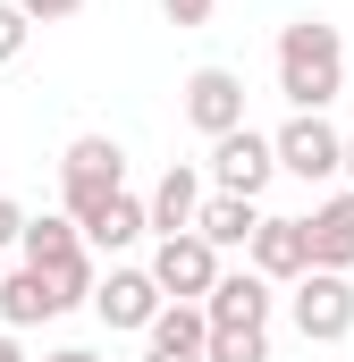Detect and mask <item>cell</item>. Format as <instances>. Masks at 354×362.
I'll use <instances>...</instances> for the list:
<instances>
[{
  "instance_id": "obj_16",
  "label": "cell",
  "mask_w": 354,
  "mask_h": 362,
  "mask_svg": "<svg viewBox=\"0 0 354 362\" xmlns=\"http://www.w3.org/2000/svg\"><path fill=\"white\" fill-rule=\"evenodd\" d=\"M144 346H161V354H202V362H211V312H202V303H169V312L144 329Z\"/></svg>"
},
{
  "instance_id": "obj_1",
  "label": "cell",
  "mask_w": 354,
  "mask_h": 362,
  "mask_svg": "<svg viewBox=\"0 0 354 362\" xmlns=\"http://www.w3.org/2000/svg\"><path fill=\"white\" fill-rule=\"evenodd\" d=\"M278 93L295 110H329L346 93V34L329 17H295L278 25Z\"/></svg>"
},
{
  "instance_id": "obj_24",
  "label": "cell",
  "mask_w": 354,
  "mask_h": 362,
  "mask_svg": "<svg viewBox=\"0 0 354 362\" xmlns=\"http://www.w3.org/2000/svg\"><path fill=\"white\" fill-rule=\"evenodd\" d=\"M144 362H202V354H161V346H144Z\"/></svg>"
},
{
  "instance_id": "obj_21",
  "label": "cell",
  "mask_w": 354,
  "mask_h": 362,
  "mask_svg": "<svg viewBox=\"0 0 354 362\" xmlns=\"http://www.w3.org/2000/svg\"><path fill=\"white\" fill-rule=\"evenodd\" d=\"M17 8H25V17H34V25H59V17H76V8H85V0H17Z\"/></svg>"
},
{
  "instance_id": "obj_22",
  "label": "cell",
  "mask_w": 354,
  "mask_h": 362,
  "mask_svg": "<svg viewBox=\"0 0 354 362\" xmlns=\"http://www.w3.org/2000/svg\"><path fill=\"white\" fill-rule=\"evenodd\" d=\"M0 245H25V211H17L8 194H0Z\"/></svg>"
},
{
  "instance_id": "obj_2",
  "label": "cell",
  "mask_w": 354,
  "mask_h": 362,
  "mask_svg": "<svg viewBox=\"0 0 354 362\" xmlns=\"http://www.w3.org/2000/svg\"><path fill=\"white\" fill-rule=\"evenodd\" d=\"M118 194H127V152H118V135H76V144L59 152V202H68V219L93 228Z\"/></svg>"
},
{
  "instance_id": "obj_12",
  "label": "cell",
  "mask_w": 354,
  "mask_h": 362,
  "mask_svg": "<svg viewBox=\"0 0 354 362\" xmlns=\"http://www.w3.org/2000/svg\"><path fill=\"white\" fill-rule=\"evenodd\" d=\"M25 270H76V262H93V245H85V228L68 219V211H42V219H25Z\"/></svg>"
},
{
  "instance_id": "obj_8",
  "label": "cell",
  "mask_w": 354,
  "mask_h": 362,
  "mask_svg": "<svg viewBox=\"0 0 354 362\" xmlns=\"http://www.w3.org/2000/svg\"><path fill=\"white\" fill-rule=\"evenodd\" d=\"M185 127L211 135V144L236 135V127H245V76H236V68H194V76H185Z\"/></svg>"
},
{
  "instance_id": "obj_4",
  "label": "cell",
  "mask_w": 354,
  "mask_h": 362,
  "mask_svg": "<svg viewBox=\"0 0 354 362\" xmlns=\"http://www.w3.org/2000/svg\"><path fill=\"white\" fill-rule=\"evenodd\" d=\"M287 312H295L304 346H338V337H354V278L346 270H304Z\"/></svg>"
},
{
  "instance_id": "obj_6",
  "label": "cell",
  "mask_w": 354,
  "mask_h": 362,
  "mask_svg": "<svg viewBox=\"0 0 354 362\" xmlns=\"http://www.w3.org/2000/svg\"><path fill=\"white\" fill-rule=\"evenodd\" d=\"M144 270L161 278V295H169V303H202V295L228 278V270H219V245H202V236H161Z\"/></svg>"
},
{
  "instance_id": "obj_15",
  "label": "cell",
  "mask_w": 354,
  "mask_h": 362,
  "mask_svg": "<svg viewBox=\"0 0 354 362\" xmlns=\"http://www.w3.org/2000/svg\"><path fill=\"white\" fill-rule=\"evenodd\" d=\"M34 320H59V295L42 270H8L0 278V329H34Z\"/></svg>"
},
{
  "instance_id": "obj_20",
  "label": "cell",
  "mask_w": 354,
  "mask_h": 362,
  "mask_svg": "<svg viewBox=\"0 0 354 362\" xmlns=\"http://www.w3.org/2000/svg\"><path fill=\"white\" fill-rule=\"evenodd\" d=\"M211 8H219V0H161L169 25H211Z\"/></svg>"
},
{
  "instance_id": "obj_14",
  "label": "cell",
  "mask_w": 354,
  "mask_h": 362,
  "mask_svg": "<svg viewBox=\"0 0 354 362\" xmlns=\"http://www.w3.org/2000/svg\"><path fill=\"white\" fill-rule=\"evenodd\" d=\"M253 228H262V202H245V194H211L202 219H194V236L219 245V253H253Z\"/></svg>"
},
{
  "instance_id": "obj_23",
  "label": "cell",
  "mask_w": 354,
  "mask_h": 362,
  "mask_svg": "<svg viewBox=\"0 0 354 362\" xmlns=\"http://www.w3.org/2000/svg\"><path fill=\"white\" fill-rule=\"evenodd\" d=\"M42 362H101L93 346H59V354H42Z\"/></svg>"
},
{
  "instance_id": "obj_26",
  "label": "cell",
  "mask_w": 354,
  "mask_h": 362,
  "mask_svg": "<svg viewBox=\"0 0 354 362\" xmlns=\"http://www.w3.org/2000/svg\"><path fill=\"white\" fill-rule=\"evenodd\" d=\"M346 177H354V135H346Z\"/></svg>"
},
{
  "instance_id": "obj_9",
  "label": "cell",
  "mask_w": 354,
  "mask_h": 362,
  "mask_svg": "<svg viewBox=\"0 0 354 362\" xmlns=\"http://www.w3.org/2000/svg\"><path fill=\"white\" fill-rule=\"evenodd\" d=\"M270 278L262 270H228L211 295H202V312H211V329H270Z\"/></svg>"
},
{
  "instance_id": "obj_3",
  "label": "cell",
  "mask_w": 354,
  "mask_h": 362,
  "mask_svg": "<svg viewBox=\"0 0 354 362\" xmlns=\"http://www.w3.org/2000/svg\"><path fill=\"white\" fill-rule=\"evenodd\" d=\"M278 177H304V185H329V177H346V135L321 118V110H295L278 135Z\"/></svg>"
},
{
  "instance_id": "obj_13",
  "label": "cell",
  "mask_w": 354,
  "mask_h": 362,
  "mask_svg": "<svg viewBox=\"0 0 354 362\" xmlns=\"http://www.w3.org/2000/svg\"><path fill=\"white\" fill-rule=\"evenodd\" d=\"M304 228H312V270H354V185L329 194Z\"/></svg>"
},
{
  "instance_id": "obj_10",
  "label": "cell",
  "mask_w": 354,
  "mask_h": 362,
  "mask_svg": "<svg viewBox=\"0 0 354 362\" xmlns=\"http://www.w3.org/2000/svg\"><path fill=\"white\" fill-rule=\"evenodd\" d=\"M253 270H262L270 286H295V278L312 270V228H304V219H262V228H253Z\"/></svg>"
},
{
  "instance_id": "obj_17",
  "label": "cell",
  "mask_w": 354,
  "mask_h": 362,
  "mask_svg": "<svg viewBox=\"0 0 354 362\" xmlns=\"http://www.w3.org/2000/svg\"><path fill=\"white\" fill-rule=\"evenodd\" d=\"M135 236H152V202H144V194H118V202H110V211L85 228V245H93V253H127Z\"/></svg>"
},
{
  "instance_id": "obj_18",
  "label": "cell",
  "mask_w": 354,
  "mask_h": 362,
  "mask_svg": "<svg viewBox=\"0 0 354 362\" xmlns=\"http://www.w3.org/2000/svg\"><path fill=\"white\" fill-rule=\"evenodd\" d=\"M211 362H270V329H211Z\"/></svg>"
},
{
  "instance_id": "obj_5",
  "label": "cell",
  "mask_w": 354,
  "mask_h": 362,
  "mask_svg": "<svg viewBox=\"0 0 354 362\" xmlns=\"http://www.w3.org/2000/svg\"><path fill=\"white\" fill-rule=\"evenodd\" d=\"M93 312H101V329H118V337H144L161 312H169V295H161V278L152 270H127V262H110L101 286H93Z\"/></svg>"
},
{
  "instance_id": "obj_11",
  "label": "cell",
  "mask_w": 354,
  "mask_h": 362,
  "mask_svg": "<svg viewBox=\"0 0 354 362\" xmlns=\"http://www.w3.org/2000/svg\"><path fill=\"white\" fill-rule=\"evenodd\" d=\"M144 202H152V236H194V219H202V202H211V194H202V177H194L185 160H169L161 185H152Z\"/></svg>"
},
{
  "instance_id": "obj_25",
  "label": "cell",
  "mask_w": 354,
  "mask_h": 362,
  "mask_svg": "<svg viewBox=\"0 0 354 362\" xmlns=\"http://www.w3.org/2000/svg\"><path fill=\"white\" fill-rule=\"evenodd\" d=\"M0 362H25V354H17V337H8V329H0Z\"/></svg>"
},
{
  "instance_id": "obj_7",
  "label": "cell",
  "mask_w": 354,
  "mask_h": 362,
  "mask_svg": "<svg viewBox=\"0 0 354 362\" xmlns=\"http://www.w3.org/2000/svg\"><path fill=\"white\" fill-rule=\"evenodd\" d=\"M278 177V144L253 135V127H236V135H219L211 144V185L219 194H245V202H262V185Z\"/></svg>"
},
{
  "instance_id": "obj_19",
  "label": "cell",
  "mask_w": 354,
  "mask_h": 362,
  "mask_svg": "<svg viewBox=\"0 0 354 362\" xmlns=\"http://www.w3.org/2000/svg\"><path fill=\"white\" fill-rule=\"evenodd\" d=\"M25 34H34V17H25L17 0H0V68H8L17 51H25Z\"/></svg>"
}]
</instances>
